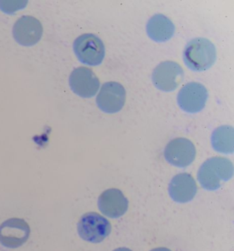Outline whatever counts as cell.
<instances>
[{
    "instance_id": "obj_1",
    "label": "cell",
    "mask_w": 234,
    "mask_h": 251,
    "mask_svg": "<svg viewBox=\"0 0 234 251\" xmlns=\"http://www.w3.org/2000/svg\"><path fill=\"white\" fill-rule=\"evenodd\" d=\"M183 58L184 63L192 71H206L216 62V47L209 39L195 38L187 43Z\"/></svg>"
},
{
    "instance_id": "obj_2",
    "label": "cell",
    "mask_w": 234,
    "mask_h": 251,
    "mask_svg": "<svg viewBox=\"0 0 234 251\" xmlns=\"http://www.w3.org/2000/svg\"><path fill=\"white\" fill-rule=\"evenodd\" d=\"M234 175V165L227 158L212 157L203 163L198 172V180L205 190L214 191Z\"/></svg>"
},
{
    "instance_id": "obj_3",
    "label": "cell",
    "mask_w": 234,
    "mask_h": 251,
    "mask_svg": "<svg viewBox=\"0 0 234 251\" xmlns=\"http://www.w3.org/2000/svg\"><path fill=\"white\" fill-rule=\"evenodd\" d=\"M73 49L79 61L89 66L101 65L105 56L103 41L94 34H84L77 38Z\"/></svg>"
},
{
    "instance_id": "obj_4",
    "label": "cell",
    "mask_w": 234,
    "mask_h": 251,
    "mask_svg": "<svg viewBox=\"0 0 234 251\" xmlns=\"http://www.w3.org/2000/svg\"><path fill=\"white\" fill-rule=\"evenodd\" d=\"M77 230L79 236L86 242L100 243L111 232V225L106 218L95 212L84 214L79 220Z\"/></svg>"
},
{
    "instance_id": "obj_5",
    "label": "cell",
    "mask_w": 234,
    "mask_h": 251,
    "mask_svg": "<svg viewBox=\"0 0 234 251\" xmlns=\"http://www.w3.org/2000/svg\"><path fill=\"white\" fill-rule=\"evenodd\" d=\"M184 79L183 68L176 62L159 63L153 72L152 80L156 88L164 92H173Z\"/></svg>"
},
{
    "instance_id": "obj_6",
    "label": "cell",
    "mask_w": 234,
    "mask_h": 251,
    "mask_svg": "<svg viewBox=\"0 0 234 251\" xmlns=\"http://www.w3.org/2000/svg\"><path fill=\"white\" fill-rule=\"evenodd\" d=\"M30 228L21 218H10L0 225V244L8 249H17L28 240Z\"/></svg>"
},
{
    "instance_id": "obj_7",
    "label": "cell",
    "mask_w": 234,
    "mask_h": 251,
    "mask_svg": "<svg viewBox=\"0 0 234 251\" xmlns=\"http://www.w3.org/2000/svg\"><path fill=\"white\" fill-rule=\"evenodd\" d=\"M208 99L206 87L199 82H192L181 89L177 95V102L185 112L197 113L204 109Z\"/></svg>"
},
{
    "instance_id": "obj_8",
    "label": "cell",
    "mask_w": 234,
    "mask_h": 251,
    "mask_svg": "<svg viewBox=\"0 0 234 251\" xmlns=\"http://www.w3.org/2000/svg\"><path fill=\"white\" fill-rule=\"evenodd\" d=\"M125 101V87L117 82H108L103 84L96 98V104L99 109L109 114L121 111Z\"/></svg>"
},
{
    "instance_id": "obj_9",
    "label": "cell",
    "mask_w": 234,
    "mask_h": 251,
    "mask_svg": "<svg viewBox=\"0 0 234 251\" xmlns=\"http://www.w3.org/2000/svg\"><path fill=\"white\" fill-rule=\"evenodd\" d=\"M164 156L170 164L178 168H185L195 159V146L189 139L183 137L174 139L165 148Z\"/></svg>"
},
{
    "instance_id": "obj_10",
    "label": "cell",
    "mask_w": 234,
    "mask_h": 251,
    "mask_svg": "<svg viewBox=\"0 0 234 251\" xmlns=\"http://www.w3.org/2000/svg\"><path fill=\"white\" fill-rule=\"evenodd\" d=\"M69 82L73 92L83 99L94 97L100 88L99 79L92 70L84 67L72 72Z\"/></svg>"
},
{
    "instance_id": "obj_11",
    "label": "cell",
    "mask_w": 234,
    "mask_h": 251,
    "mask_svg": "<svg viewBox=\"0 0 234 251\" xmlns=\"http://www.w3.org/2000/svg\"><path fill=\"white\" fill-rule=\"evenodd\" d=\"M14 39L24 46H32L41 40L43 26L37 19L24 16L17 21L13 28Z\"/></svg>"
},
{
    "instance_id": "obj_12",
    "label": "cell",
    "mask_w": 234,
    "mask_h": 251,
    "mask_svg": "<svg viewBox=\"0 0 234 251\" xmlns=\"http://www.w3.org/2000/svg\"><path fill=\"white\" fill-rule=\"evenodd\" d=\"M100 211L111 218L121 217L127 212L129 201L121 191L109 189L101 194L98 201Z\"/></svg>"
},
{
    "instance_id": "obj_13",
    "label": "cell",
    "mask_w": 234,
    "mask_h": 251,
    "mask_svg": "<svg viewBox=\"0 0 234 251\" xmlns=\"http://www.w3.org/2000/svg\"><path fill=\"white\" fill-rule=\"evenodd\" d=\"M168 192L175 202L185 203L192 201L197 194V184L190 174H179L170 181Z\"/></svg>"
},
{
    "instance_id": "obj_14",
    "label": "cell",
    "mask_w": 234,
    "mask_h": 251,
    "mask_svg": "<svg viewBox=\"0 0 234 251\" xmlns=\"http://www.w3.org/2000/svg\"><path fill=\"white\" fill-rule=\"evenodd\" d=\"M175 26L172 21L162 14L151 17L146 24V32L150 39L157 43L166 42L175 34Z\"/></svg>"
},
{
    "instance_id": "obj_15",
    "label": "cell",
    "mask_w": 234,
    "mask_h": 251,
    "mask_svg": "<svg viewBox=\"0 0 234 251\" xmlns=\"http://www.w3.org/2000/svg\"><path fill=\"white\" fill-rule=\"evenodd\" d=\"M234 130L232 126H221L215 129L211 135V142L213 149L216 152L223 154L234 152Z\"/></svg>"
},
{
    "instance_id": "obj_16",
    "label": "cell",
    "mask_w": 234,
    "mask_h": 251,
    "mask_svg": "<svg viewBox=\"0 0 234 251\" xmlns=\"http://www.w3.org/2000/svg\"><path fill=\"white\" fill-rule=\"evenodd\" d=\"M151 251H171L170 249L166 248H156L155 249H153Z\"/></svg>"
},
{
    "instance_id": "obj_17",
    "label": "cell",
    "mask_w": 234,
    "mask_h": 251,
    "mask_svg": "<svg viewBox=\"0 0 234 251\" xmlns=\"http://www.w3.org/2000/svg\"><path fill=\"white\" fill-rule=\"evenodd\" d=\"M113 251H132L131 250H130V249H127V248H119L116 249V250H114Z\"/></svg>"
}]
</instances>
